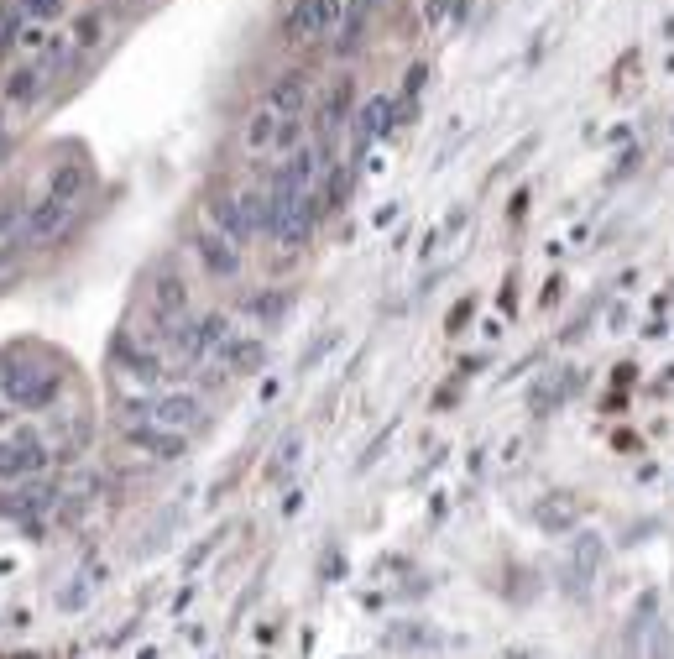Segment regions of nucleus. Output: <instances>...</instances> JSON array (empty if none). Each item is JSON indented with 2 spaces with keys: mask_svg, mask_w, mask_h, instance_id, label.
I'll return each instance as SVG.
<instances>
[{
  "mask_svg": "<svg viewBox=\"0 0 674 659\" xmlns=\"http://www.w3.org/2000/svg\"><path fill=\"white\" fill-rule=\"evenodd\" d=\"M68 220H74V204H63V199L48 194V199H37L32 210L21 215V241H27V246H48Z\"/></svg>",
  "mask_w": 674,
  "mask_h": 659,
  "instance_id": "obj_8",
  "label": "nucleus"
},
{
  "mask_svg": "<svg viewBox=\"0 0 674 659\" xmlns=\"http://www.w3.org/2000/svg\"><path fill=\"white\" fill-rule=\"evenodd\" d=\"M100 37H105V16H100V11H84V16L74 21V48L84 53V48H95Z\"/></svg>",
  "mask_w": 674,
  "mask_h": 659,
  "instance_id": "obj_17",
  "label": "nucleus"
},
{
  "mask_svg": "<svg viewBox=\"0 0 674 659\" xmlns=\"http://www.w3.org/2000/svg\"><path fill=\"white\" fill-rule=\"evenodd\" d=\"M147 309H152V325H157V340H162L178 320H189V283H183L173 267H162L147 288Z\"/></svg>",
  "mask_w": 674,
  "mask_h": 659,
  "instance_id": "obj_5",
  "label": "nucleus"
},
{
  "mask_svg": "<svg viewBox=\"0 0 674 659\" xmlns=\"http://www.w3.org/2000/svg\"><path fill=\"white\" fill-rule=\"evenodd\" d=\"M53 497H58L53 487H37V482H32V487H21V492H16L11 513H21V518H37L42 508H53Z\"/></svg>",
  "mask_w": 674,
  "mask_h": 659,
  "instance_id": "obj_16",
  "label": "nucleus"
},
{
  "mask_svg": "<svg viewBox=\"0 0 674 659\" xmlns=\"http://www.w3.org/2000/svg\"><path fill=\"white\" fill-rule=\"evenodd\" d=\"M351 105H356V84L351 79H335L330 84V95L319 100V136H330V131H340L345 121H351Z\"/></svg>",
  "mask_w": 674,
  "mask_h": 659,
  "instance_id": "obj_12",
  "label": "nucleus"
},
{
  "mask_svg": "<svg viewBox=\"0 0 674 659\" xmlns=\"http://www.w3.org/2000/svg\"><path fill=\"white\" fill-rule=\"evenodd\" d=\"M48 461H53V450L37 429H16V435L0 440V482H32Z\"/></svg>",
  "mask_w": 674,
  "mask_h": 659,
  "instance_id": "obj_3",
  "label": "nucleus"
},
{
  "mask_svg": "<svg viewBox=\"0 0 674 659\" xmlns=\"http://www.w3.org/2000/svg\"><path fill=\"white\" fill-rule=\"evenodd\" d=\"M126 440L152 461H173V456H183V445H189V435H173V429H157V424H131Z\"/></svg>",
  "mask_w": 674,
  "mask_h": 659,
  "instance_id": "obj_11",
  "label": "nucleus"
},
{
  "mask_svg": "<svg viewBox=\"0 0 674 659\" xmlns=\"http://www.w3.org/2000/svg\"><path fill=\"white\" fill-rule=\"evenodd\" d=\"M115 372L136 388H157L168 377V361H162L157 340H136V335H115Z\"/></svg>",
  "mask_w": 674,
  "mask_h": 659,
  "instance_id": "obj_4",
  "label": "nucleus"
},
{
  "mask_svg": "<svg viewBox=\"0 0 674 659\" xmlns=\"http://www.w3.org/2000/svg\"><path fill=\"white\" fill-rule=\"evenodd\" d=\"M58 372L37 367V361L27 356H6L0 361V398H6L11 408H21V414H37V408H48L58 398Z\"/></svg>",
  "mask_w": 674,
  "mask_h": 659,
  "instance_id": "obj_1",
  "label": "nucleus"
},
{
  "mask_svg": "<svg viewBox=\"0 0 674 659\" xmlns=\"http://www.w3.org/2000/svg\"><path fill=\"white\" fill-rule=\"evenodd\" d=\"M16 11H21V21H48L63 11V0H16Z\"/></svg>",
  "mask_w": 674,
  "mask_h": 659,
  "instance_id": "obj_18",
  "label": "nucleus"
},
{
  "mask_svg": "<svg viewBox=\"0 0 674 659\" xmlns=\"http://www.w3.org/2000/svg\"><path fill=\"white\" fill-rule=\"evenodd\" d=\"M277 126H283V116H277L272 105H257V110H251V121L241 126V147H246L251 157L272 152V147H277Z\"/></svg>",
  "mask_w": 674,
  "mask_h": 659,
  "instance_id": "obj_13",
  "label": "nucleus"
},
{
  "mask_svg": "<svg viewBox=\"0 0 674 659\" xmlns=\"http://www.w3.org/2000/svg\"><path fill=\"white\" fill-rule=\"evenodd\" d=\"M194 257L204 262L209 278H220V283L241 278V246H236V241H225V236L215 231V225H204V231L194 236Z\"/></svg>",
  "mask_w": 674,
  "mask_h": 659,
  "instance_id": "obj_7",
  "label": "nucleus"
},
{
  "mask_svg": "<svg viewBox=\"0 0 674 659\" xmlns=\"http://www.w3.org/2000/svg\"><path fill=\"white\" fill-rule=\"evenodd\" d=\"M199 419H204L199 393H152L147 398V414L136 419V424H157V429H173V435H189Z\"/></svg>",
  "mask_w": 674,
  "mask_h": 659,
  "instance_id": "obj_6",
  "label": "nucleus"
},
{
  "mask_svg": "<svg viewBox=\"0 0 674 659\" xmlns=\"http://www.w3.org/2000/svg\"><path fill=\"white\" fill-rule=\"evenodd\" d=\"M89 184H95V173H89L84 163H58V173H53L48 194H53V199H63V204H74V210H79V199L89 194Z\"/></svg>",
  "mask_w": 674,
  "mask_h": 659,
  "instance_id": "obj_14",
  "label": "nucleus"
},
{
  "mask_svg": "<svg viewBox=\"0 0 674 659\" xmlns=\"http://www.w3.org/2000/svg\"><path fill=\"white\" fill-rule=\"evenodd\" d=\"M6 152H11V136H6V131H0V157H6Z\"/></svg>",
  "mask_w": 674,
  "mask_h": 659,
  "instance_id": "obj_21",
  "label": "nucleus"
},
{
  "mask_svg": "<svg viewBox=\"0 0 674 659\" xmlns=\"http://www.w3.org/2000/svg\"><path fill=\"white\" fill-rule=\"evenodd\" d=\"M345 21V0H293L283 16V37L293 48H314V42L335 37Z\"/></svg>",
  "mask_w": 674,
  "mask_h": 659,
  "instance_id": "obj_2",
  "label": "nucleus"
},
{
  "mask_svg": "<svg viewBox=\"0 0 674 659\" xmlns=\"http://www.w3.org/2000/svg\"><path fill=\"white\" fill-rule=\"evenodd\" d=\"M424 79H429V68H424V63H413V68H408V84H403V95H418V89H424Z\"/></svg>",
  "mask_w": 674,
  "mask_h": 659,
  "instance_id": "obj_20",
  "label": "nucleus"
},
{
  "mask_svg": "<svg viewBox=\"0 0 674 659\" xmlns=\"http://www.w3.org/2000/svg\"><path fill=\"white\" fill-rule=\"evenodd\" d=\"M42 84H48V79H42V68H16V74L6 79V100L11 105H32L42 95Z\"/></svg>",
  "mask_w": 674,
  "mask_h": 659,
  "instance_id": "obj_15",
  "label": "nucleus"
},
{
  "mask_svg": "<svg viewBox=\"0 0 674 659\" xmlns=\"http://www.w3.org/2000/svg\"><path fill=\"white\" fill-rule=\"evenodd\" d=\"M283 309H288V293H262V299H251V314H257V320H277Z\"/></svg>",
  "mask_w": 674,
  "mask_h": 659,
  "instance_id": "obj_19",
  "label": "nucleus"
},
{
  "mask_svg": "<svg viewBox=\"0 0 674 659\" xmlns=\"http://www.w3.org/2000/svg\"><path fill=\"white\" fill-rule=\"evenodd\" d=\"M262 105H272L277 116H304V110H309V74H304V68H283V74L267 84Z\"/></svg>",
  "mask_w": 674,
  "mask_h": 659,
  "instance_id": "obj_9",
  "label": "nucleus"
},
{
  "mask_svg": "<svg viewBox=\"0 0 674 659\" xmlns=\"http://www.w3.org/2000/svg\"><path fill=\"white\" fill-rule=\"evenodd\" d=\"M392 116H398V100H392V95H371V100L356 110V116H351V121H356V126H351V131H356V152H366L377 136H387V131H392Z\"/></svg>",
  "mask_w": 674,
  "mask_h": 659,
  "instance_id": "obj_10",
  "label": "nucleus"
}]
</instances>
